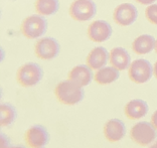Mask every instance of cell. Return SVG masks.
<instances>
[{
  "instance_id": "1",
  "label": "cell",
  "mask_w": 157,
  "mask_h": 148,
  "mask_svg": "<svg viewBox=\"0 0 157 148\" xmlns=\"http://www.w3.org/2000/svg\"><path fill=\"white\" fill-rule=\"evenodd\" d=\"M56 99L63 105H77L84 99L85 92L83 87L78 86L71 80L59 82L55 89Z\"/></svg>"
},
{
  "instance_id": "13",
  "label": "cell",
  "mask_w": 157,
  "mask_h": 148,
  "mask_svg": "<svg viewBox=\"0 0 157 148\" xmlns=\"http://www.w3.org/2000/svg\"><path fill=\"white\" fill-rule=\"evenodd\" d=\"M109 60L111 66L118 71H125L131 64L129 53L123 48H114L109 53Z\"/></svg>"
},
{
  "instance_id": "12",
  "label": "cell",
  "mask_w": 157,
  "mask_h": 148,
  "mask_svg": "<svg viewBox=\"0 0 157 148\" xmlns=\"http://www.w3.org/2000/svg\"><path fill=\"white\" fill-rule=\"evenodd\" d=\"M125 115L131 120H139L148 113V104L141 99H133L125 106Z\"/></svg>"
},
{
  "instance_id": "24",
  "label": "cell",
  "mask_w": 157,
  "mask_h": 148,
  "mask_svg": "<svg viewBox=\"0 0 157 148\" xmlns=\"http://www.w3.org/2000/svg\"><path fill=\"white\" fill-rule=\"evenodd\" d=\"M153 74H154V76L157 79V62L154 64V66H153Z\"/></svg>"
},
{
  "instance_id": "4",
  "label": "cell",
  "mask_w": 157,
  "mask_h": 148,
  "mask_svg": "<svg viewBox=\"0 0 157 148\" xmlns=\"http://www.w3.org/2000/svg\"><path fill=\"white\" fill-rule=\"evenodd\" d=\"M48 29V21L39 14L26 17L21 24L23 35L29 39H35L42 37Z\"/></svg>"
},
{
  "instance_id": "10",
  "label": "cell",
  "mask_w": 157,
  "mask_h": 148,
  "mask_svg": "<svg viewBox=\"0 0 157 148\" xmlns=\"http://www.w3.org/2000/svg\"><path fill=\"white\" fill-rule=\"evenodd\" d=\"M112 27L105 20H96L88 27V37L92 41L104 42L111 37Z\"/></svg>"
},
{
  "instance_id": "9",
  "label": "cell",
  "mask_w": 157,
  "mask_h": 148,
  "mask_svg": "<svg viewBox=\"0 0 157 148\" xmlns=\"http://www.w3.org/2000/svg\"><path fill=\"white\" fill-rule=\"evenodd\" d=\"M25 141L30 148H42L49 141L48 131L41 125H33L27 129Z\"/></svg>"
},
{
  "instance_id": "8",
  "label": "cell",
  "mask_w": 157,
  "mask_h": 148,
  "mask_svg": "<svg viewBox=\"0 0 157 148\" xmlns=\"http://www.w3.org/2000/svg\"><path fill=\"white\" fill-rule=\"evenodd\" d=\"M138 10L131 3H122L118 5L113 13V18L121 26H129L136 21Z\"/></svg>"
},
{
  "instance_id": "27",
  "label": "cell",
  "mask_w": 157,
  "mask_h": 148,
  "mask_svg": "<svg viewBox=\"0 0 157 148\" xmlns=\"http://www.w3.org/2000/svg\"><path fill=\"white\" fill-rule=\"evenodd\" d=\"M155 52L157 53V39H156V42H155Z\"/></svg>"
},
{
  "instance_id": "20",
  "label": "cell",
  "mask_w": 157,
  "mask_h": 148,
  "mask_svg": "<svg viewBox=\"0 0 157 148\" xmlns=\"http://www.w3.org/2000/svg\"><path fill=\"white\" fill-rule=\"evenodd\" d=\"M145 16L150 23L157 25V4L148 5L145 9Z\"/></svg>"
},
{
  "instance_id": "28",
  "label": "cell",
  "mask_w": 157,
  "mask_h": 148,
  "mask_svg": "<svg viewBox=\"0 0 157 148\" xmlns=\"http://www.w3.org/2000/svg\"><path fill=\"white\" fill-rule=\"evenodd\" d=\"M42 148H44V147H42Z\"/></svg>"
},
{
  "instance_id": "3",
  "label": "cell",
  "mask_w": 157,
  "mask_h": 148,
  "mask_svg": "<svg viewBox=\"0 0 157 148\" xmlns=\"http://www.w3.org/2000/svg\"><path fill=\"white\" fill-rule=\"evenodd\" d=\"M44 71L35 63H27L21 66L16 73V80L22 87L36 86L42 80Z\"/></svg>"
},
{
  "instance_id": "21",
  "label": "cell",
  "mask_w": 157,
  "mask_h": 148,
  "mask_svg": "<svg viewBox=\"0 0 157 148\" xmlns=\"http://www.w3.org/2000/svg\"><path fill=\"white\" fill-rule=\"evenodd\" d=\"M1 138H0V145H1V148H8L10 146V142L9 139L4 133H1Z\"/></svg>"
},
{
  "instance_id": "6",
  "label": "cell",
  "mask_w": 157,
  "mask_h": 148,
  "mask_svg": "<svg viewBox=\"0 0 157 148\" xmlns=\"http://www.w3.org/2000/svg\"><path fill=\"white\" fill-rule=\"evenodd\" d=\"M97 13V6L92 0H75L70 6V14L77 21L92 19Z\"/></svg>"
},
{
  "instance_id": "7",
  "label": "cell",
  "mask_w": 157,
  "mask_h": 148,
  "mask_svg": "<svg viewBox=\"0 0 157 148\" xmlns=\"http://www.w3.org/2000/svg\"><path fill=\"white\" fill-rule=\"evenodd\" d=\"M59 43L52 37L41 38L35 43L34 52L39 59L41 60H52L59 56Z\"/></svg>"
},
{
  "instance_id": "25",
  "label": "cell",
  "mask_w": 157,
  "mask_h": 148,
  "mask_svg": "<svg viewBox=\"0 0 157 148\" xmlns=\"http://www.w3.org/2000/svg\"><path fill=\"white\" fill-rule=\"evenodd\" d=\"M148 148H157V139L152 144H150V146H149Z\"/></svg>"
},
{
  "instance_id": "26",
  "label": "cell",
  "mask_w": 157,
  "mask_h": 148,
  "mask_svg": "<svg viewBox=\"0 0 157 148\" xmlns=\"http://www.w3.org/2000/svg\"><path fill=\"white\" fill-rule=\"evenodd\" d=\"M8 148H26V147H24V146H22V145H14V146L10 145Z\"/></svg>"
},
{
  "instance_id": "22",
  "label": "cell",
  "mask_w": 157,
  "mask_h": 148,
  "mask_svg": "<svg viewBox=\"0 0 157 148\" xmlns=\"http://www.w3.org/2000/svg\"><path fill=\"white\" fill-rule=\"evenodd\" d=\"M135 1H137L138 3H140L142 5H151L156 0H135Z\"/></svg>"
},
{
  "instance_id": "11",
  "label": "cell",
  "mask_w": 157,
  "mask_h": 148,
  "mask_svg": "<svg viewBox=\"0 0 157 148\" xmlns=\"http://www.w3.org/2000/svg\"><path fill=\"white\" fill-rule=\"evenodd\" d=\"M105 138L110 142H118L126 135V126L119 119H111L107 121L103 129Z\"/></svg>"
},
{
  "instance_id": "19",
  "label": "cell",
  "mask_w": 157,
  "mask_h": 148,
  "mask_svg": "<svg viewBox=\"0 0 157 148\" xmlns=\"http://www.w3.org/2000/svg\"><path fill=\"white\" fill-rule=\"evenodd\" d=\"M17 116L16 109L11 104L2 103L0 106V124L2 127L11 125L15 121Z\"/></svg>"
},
{
  "instance_id": "5",
  "label": "cell",
  "mask_w": 157,
  "mask_h": 148,
  "mask_svg": "<svg viewBox=\"0 0 157 148\" xmlns=\"http://www.w3.org/2000/svg\"><path fill=\"white\" fill-rule=\"evenodd\" d=\"M130 80L135 84H144L151 79L153 74V67L149 60L145 59H138L132 62L128 70Z\"/></svg>"
},
{
  "instance_id": "17",
  "label": "cell",
  "mask_w": 157,
  "mask_h": 148,
  "mask_svg": "<svg viewBox=\"0 0 157 148\" xmlns=\"http://www.w3.org/2000/svg\"><path fill=\"white\" fill-rule=\"evenodd\" d=\"M120 71L114 67H104L100 68L95 74V82L99 85H109L116 82L120 77Z\"/></svg>"
},
{
  "instance_id": "15",
  "label": "cell",
  "mask_w": 157,
  "mask_h": 148,
  "mask_svg": "<svg viewBox=\"0 0 157 148\" xmlns=\"http://www.w3.org/2000/svg\"><path fill=\"white\" fill-rule=\"evenodd\" d=\"M109 60V53L103 46H97L92 49L87 56V66L92 70H100L104 68Z\"/></svg>"
},
{
  "instance_id": "23",
  "label": "cell",
  "mask_w": 157,
  "mask_h": 148,
  "mask_svg": "<svg viewBox=\"0 0 157 148\" xmlns=\"http://www.w3.org/2000/svg\"><path fill=\"white\" fill-rule=\"evenodd\" d=\"M151 123L154 125V127L157 129V110L152 114V116H151Z\"/></svg>"
},
{
  "instance_id": "18",
  "label": "cell",
  "mask_w": 157,
  "mask_h": 148,
  "mask_svg": "<svg viewBox=\"0 0 157 148\" xmlns=\"http://www.w3.org/2000/svg\"><path fill=\"white\" fill-rule=\"evenodd\" d=\"M59 8V0H36L35 10L39 15L49 16L58 12Z\"/></svg>"
},
{
  "instance_id": "14",
  "label": "cell",
  "mask_w": 157,
  "mask_h": 148,
  "mask_svg": "<svg viewBox=\"0 0 157 148\" xmlns=\"http://www.w3.org/2000/svg\"><path fill=\"white\" fill-rule=\"evenodd\" d=\"M92 68L86 64H80L76 66L70 71L69 73V80L75 82L81 87H86L90 85V83L93 80Z\"/></svg>"
},
{
  "instance_id": "16",
  "label": "cell",
  "mask_w": 157,
  "mask_h": 148,
  "mask_svg": "<svg viewBox=\"0 0 157 148\" xmlns=\"http://www.w3.org/2000/svg\"><path fill=\"white\" fill-rule=\"evenodd\" d=\"M155 38L150 34H142L132 43V49L137 55H147L155 49Z\"/></svg>"
},
{
  "instance_id": "2",
  "label": "cell",
  "mask_w": 157,
  "mask_h": 148,
  "mask_svg": "<svg viewBox=\"0 0 157 148\" xmlns=\"http://www.w3.org/2000/svg\"><path fill=\"white\" fill-rule=\"evenodd\" d=\"M130 137L138 145L148 146L156 140L157 129L151 122L141 121L132 126Z\"/></svg>"
}]
</instances>
